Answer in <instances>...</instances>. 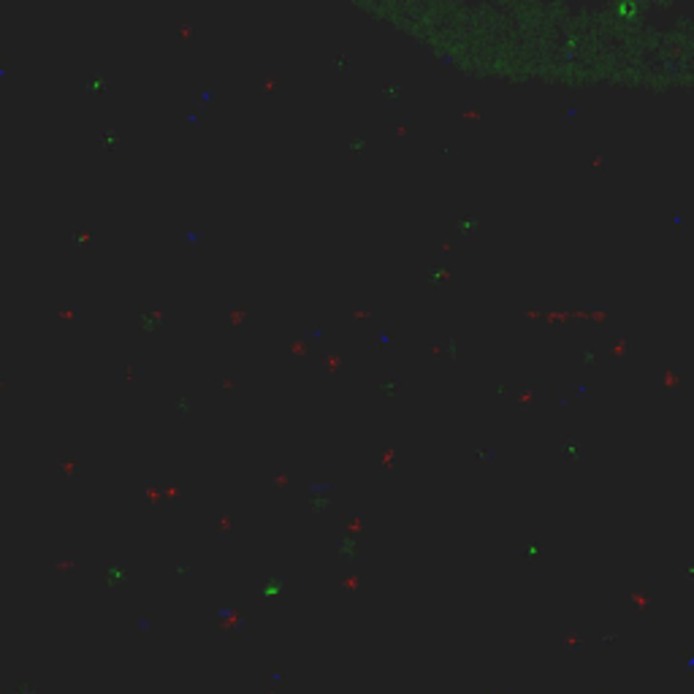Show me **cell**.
Masks as SVG:
<instances>
[{"mask_svg": "<svg viewBox=\"0 0 694 694\" xmlns=\"http://www.w3.org/2000/svg\"><path fill=\"white\" fill-rule=\"evenodd\" d=\"M106 87H108V82L103 77H93L90 82H87V90H90V93H103Z\"/></svg>", "mask_w": 694, "mask_h": 694, "instance_id": "obj_1", "label": "cell"}, {"mask_svg": "<svg viewBox=\"0 0 694 694\" xmlns=\"http://www.w3.org/2000/svg\"><path fill=\"white\" fill-rule=\"evenodd\" d=\"M6 74H9V71H6V68H3V65H0V82H3V79H6Z\"/></svg>", "mask_w": 694, "mask_h": 694, "instance_id": "obj_2", "label": "cell"}]
</instances>
